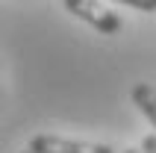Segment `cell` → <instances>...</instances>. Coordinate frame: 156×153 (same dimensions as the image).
<instances>
[{"label":"cell","instance_id":"cell-1","mask_svg":"<svg viewBox=\"0 0 156 153\" xmlns=\"http://www.w3.org/2000/svg\"><path fill=\"white\" fill-rule=\"evenodd\" d=\"M62 3H65V9L74 18L91 24L97 33H103V35H118L124 30V21L115 15L112 9H106L100 0H62Z\"/></svg>","mask_w":156,"mask_h":153},{"label":"cell","instance_id":"cell-2","mask_svg":"<svg viewBox=\"0 0 156 153\" xmlns=\"http://www.w3.org/2000/svg\"><path fill=\"white\" fill-rule=\"evenodd\" d=\"M27 150H33V153H115V147L94 144V141H77V138H62V136H33Z\"/></svg>","mask_w":156,"mask_h":153},{"label":"cell","instance_id":"cell-3","mask_svg":"<svg viewBox=\"0 0 156 153\" xmlns=\"http://www.w3.org/2000/svg\"><path fill=\"white\" fill-rule=\"evenodd\" d=\"M130 94H133V103L139 106V112L156 127V88L150 83H136Z\"/></svg>","mask_w":156,"mask_h":153},{"label":"cell","instance_id":"cell-4","mask_svg":"<svg viewBox=\"0 0 156 153\" xmlns=\"http://www.w3.org/2000/svg\"><path fill=\"white\" fill-rule=\"evenodd\" d=\"M118 3L136 6V9H141V12H156V0H118Z\"/></svg>","mask_w":156,"mask_h":153},{"label":"cell","instance_id":"cell-5","mask_svg":"<svg viewBox=\"0 0 156 153\" xmlns=\"http://www.w3.org/2000/svg\"><path fill=\"white\" fill-rule=\"evenodd\" d=\"M141 150L144 153H156V136H144L141 138Z\"/></svg>","mask_w":156,"mask_h":153},{"label":"cell","instance_id":"cell-6","mask_svg":"<svg viewBox=\"0 0 156 153\" xmlns=\"http://www.w3.org/2000/svg\"><path fill=\"white\" fill-rule=\"evenodd\" d=\"M124 153H144V150H141V147H127Z\"/></svg>","mask_w":156,"mask_h":153},{"label":"cell","instance_id":"cell-7","mask_svg":"<svg viewBox=\"0 0 156 153\" xmlns=\"http://www.w3.org/2000/svg\"><path fill=\"white\" fill-rule=\"evenodd\" d=\"M24 153H33V150H24Z\"/></svg>","mask_w":156,"mask_h":153}]
</instances>
